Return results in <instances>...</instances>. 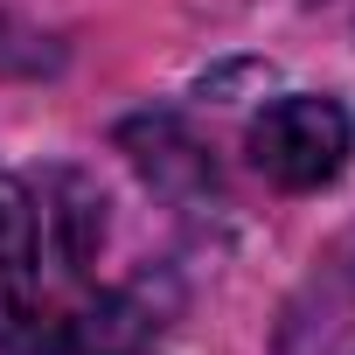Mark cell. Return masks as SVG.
<instances>
[{
	"label": "cell",
	"instance_id": "6da1fadb",
	"mask_svg": "<svg viewBox=\"0 0 355 355\" xmlns=\"http://www.w3.org/2000/svg\"><path fill=\"white\" fill-rule=\"evenodd\" d=\"M251 160L279 189H320V182H334V167L348 160V119H341V105L313 98V91H293V98L265 105L258 125H251Z\"/></svg>",
	"mask_w": 355,
	"mask_h": 355
},
{
	"label": "cell",
	"instance_id": "7a4b0ae2",
	"mask_svg": "<svg viewBox=\"0 0 355 355\" xmlns=\"http://www.w3.org/2000/svg\"><path fill=\"white\" fill-rule=\"evenodd\" d=\"M56 272L42 251V223H35V196L28 182L0 174V341H15L21 327L56 313Z\"/></svg>",
	"mask_w": 355,
	"mask_h": 355
}]
</instances>
